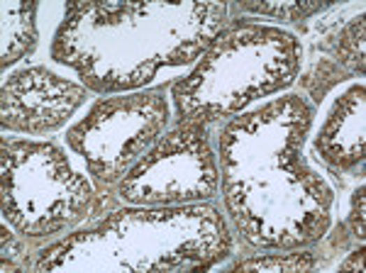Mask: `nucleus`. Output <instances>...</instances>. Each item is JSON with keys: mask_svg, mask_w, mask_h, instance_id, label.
Returning a JSON list of instances; mask_svg holds the SVG:
<instances>
[{"mask_svg": "<svg viewBox=\"0 0 366 273\" xmlns=\"http://www.w3.org/2000/svg\"><path fill=\"white\" fill-rule=\"evenodd\" d=\"M20 88L34 96L29 103H3V125L24 132H47L57 130L68 120L73 110L86 101V93L73 83H61L57 76L32 68L10 78Z\"/></svg>", "mask_w": 366, "mask_h": 273, "instance_id": "obj_1", "label": "nucleus"}, {"mask_svg": "<svg viewBox=\"0 0 366 273\" xmlns=\"http://www.w3.org/2000/svg\"><path fill=\"white\" fill-rule=\"evenodd\" d=\"M315 261L310 254L295 256V259H269V261H244L237 264V269H313Z\"/></svg>", "mask_w": 366, "mask_h": 273, "instance_id": "obj_2", "label": "nucleus"}, {"mask_svg": "<svg viewBox=\"0 0 366 273\" xmlns=\"http://www.w3.org/2000/svg\"><path fill=\"white\" fill-rule=\"evenodd\" d=\"M352 227H354V237L362 242L364 239V188H359V191L354 193Z\"/></svg>", "mask_w": 366, "mask_h": 273, "instance_id": "obj_3", "label": "nucleus"}, {"mask_svg": "<svg viewBox=\"0 0 366 273\" xmlns=\"http://www.w3.org/2000/svg\"><path fill=\"white\" fill-rule=\"evenodd\" d=\"M362 261H364V249H359L357 254L352 256V259L344 261L342 269H362Z\"/></svg>", "mask_w": 366, "mask_h": 273, "instance_id": "obj_4", "label": "nucleus"}]
</instances>
